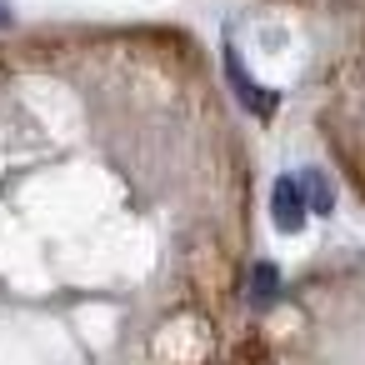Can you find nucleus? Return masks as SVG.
Wrapping results in <instances>:
<instances>
[{
	"mask_svg": "<svg viewBox=\"0 0 365 365\" xmlns=\"http://www.w3.org/2000/svg\"><path fill=\"white\" fill-rule=\"evenodd\" d=\"M270 220H275V230H285V235H295V230L310 220L300 175H280V180L270 185Z\"/></svg>",
	"mask_w": 365,
	"mask_h": 365,
	"instance_id": "1",
	"label": "nucleus"
},
{
	"mask_svg": "<svg viewBox=\"0 0 365 365\" xmlns=\"http://www.w3.org/2000/svg\"><path fill=\"white\" fill-rule=\"evenodd\" d=\"M225 76H230V86H235V96H240V106H250L255 115H270L275 110V96L260 86V81H250L245 71H240V61H235V51H225Z\"/></svg>",
	"mask_w": 365,
	"mask_h": 365,
	"instance_id": "2",
	"label": "nucleus"
},
{
	"mask_svg": "<svg viewBox=\"0 0 365 365\" xmlns=\"http://www.w3.org/2000/svg\"><path fill=\"white\" fill-rule=\"evenodd\" d=\"M300 185H305L310 215H330V210H335V190H330V180H325L320 170H300Z\"/></svg>",
	"mask_w": 365,
	"mask_h": 365,
	"instance_id": "3",
	"label": "nucleus"
},
{
	"mask_svg": "<svg viewBox=\"0 0 365 365\" xmlns=\"http://www.w3.org/2000/svg\"><path fill=\"white\" fill-rule=\"evenodd\" d=\"M275 290H280V270L270 260H255L250 265V295L255 300H275Z\"/></svg>",
	"mask_w": 365,
	"mask_h": 365,
	"instance_id": "4",
	"label": "nucleus"
},
{
	"mask_svg": "<svg viewBox=\"0 0 365 365\" xmlns=\"http://www.w3.org/2000/svg\"><path fill=\"white\" fill-rule=\"evenodd\" d=\"M11 26V6H6V0H0V31H6Z\"/></svg>",
	"mask_w": 365,
	"mask_h": 365,
	"instance_id": "5",
	"label": "nucleus"
}]
</instances>
